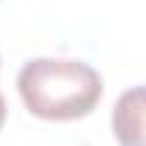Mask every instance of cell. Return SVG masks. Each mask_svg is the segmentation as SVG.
<instances>
[{"label":"cell","mask_w":146,"mask_h":146,"mask_svg":"<svg viewBox=\"0 0 146 146\" xmlns=\"http://www.w3.org/2000/svg\"><path fill=\"white\" fill-rule=\"evenodd\" d=\"M112 129L120 146H143V86H132L115 100Z\"/></svg>","instance_id":"7a4b0ae2"},{"label":"cell","mask_w":146,"mask_h":146,"mask_svg":"<svg viewBox=\"0 0 146 146\" xmlns=\"http://www.w3.org/2000/svg\"><path fill=\"white\" fill-rule=\"evenodd\" d=\"M17 92L35 117L66 123L98 109L103 98V78L83 60L35 57L17 72Z\"/></svg>","instance_id":"6da1fadb"},{"label":"cell","mask_w":146,"mask_h":146,"mask_svg":"<svg viewBox=\"0 0 146 146\" xmlns=\"http://www.w3.org/2000/svg\"><path fill=\"white\" fill-rule=\"evenodd\" d=\"M6 123V100H3V92H0V129Z\"/></svg>","instance_id":"3957f363"}]
</instances>
